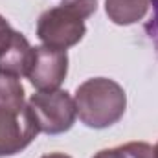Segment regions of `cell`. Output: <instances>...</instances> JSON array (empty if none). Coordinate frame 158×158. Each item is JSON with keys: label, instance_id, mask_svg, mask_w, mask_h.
Instances as JSON below:
<instances>
[{"label": "cell", "instance_id": "obj_1", "mask_svg": "<svg viewBox=\"0 0 158 158\" xmlns=\"http://www.w3.org/2000/svg\"><path fill=\"white\" fill-rule=\"evenodd\" d=\"M20 79L0 72V156L24 151L39 134Z\"/></svg>", "mask_w": 158, "mask_h": 158}, {"label": "cell", "instance_id": "obj_5", "mask_svg": "<svg viewBox=\"0 0 158 158\" xmlns=\"http://www.w3.org/2000/svg\"><path fill=\"white\" fill-rule=\"evenodd\" d=\"M68 74V53L66 50H57L50 46H35V55L31 68L26 77L30 83L40 90H57Z\"/></svg>", "mask_w": 158, "mask_h": 158}, {"label": "cell", "instance_id": "obj_10", "mask_svg": "<svg viewBox=\"0 0 158 158\" xmlns=\"http://www.w3.org/2000/svg\"><path fill=\"white\" fill-rule=\"evenodd\" d=\"M92 158H129V156L125 155V151L119 145V147H112V149H101Z\"/></svg>", "mask_w": 158, "mask_h": 158}, {"label": "cell", "instance_id": "obj_9", "mask_svg": "<svg viewBox=\"0 0 158 158\" xmlns=\"http://www.w3.org/2000/svg\"><path fill=\"white\" fill-rule=\"evenodd\" d=\"M151 6H153V17L145 24V31H147L149 39L153 40V44L156 48V53H158V0H151Z\"/></svg>", "mask_w": 158, "mask_h": 158}, {"label": "cell", "instance_id": "obj_6", "mask_svg": "<svg viewBox=\"0 0 158 158\" xmlns=\"http://www.w3.org/2000/svg\"><path fill=\"white\" fill-rule=\"evenodd\" d=\"M149 6L151 0H105V13L114 24L131 26L147 15Z\"/></svg>", "mask_w": 158, "mask_h": 158}, {"label": "cell", "instance_id": "obj_11", "mask_svg": "<svg viewBox=\"0 0 158 158\" xmlns=\"http://www.w3.org/2000/svg\"><path fill=\"white\" fill-rule=\"evenodd\" d=\"M40 158H72L70 155H64V153H48V155H44V156Z\"/></svg>", "mask_w": 158, "mask_h": 158}, {"label": "cell", "instance_id": "obj_4", "mask_svg": "<svg viewBox=\"0 0 158 158\" xmlns=\"http://www.w3.org/2000/svg\"><path fill=\"white\" fill-rule=\"evenodd\" d=\"M28 105L33 112L39 131L50 136L70 131L77 118L74 98L61 88L48 90V92L39 90L37 94H31Z\"/></svg>", "mask_w": 158, "mask_h": 158}, {"label": "cell", "instance_id": "obj_12", "mask_svg": "<svg viewBox=\"0 0 158 158\" xmlns=\"http://www.w3.org/2000/svg\"><path fill=\"white\" fill-rule=\"evenodd\" d=\"M155 153H156V158H158V143L155 145Z\"/></svg>", "mask_w": 158, "mask_h": 158}, {"label": "cell", "instance_id": "obj_3", "mask_svg": "<svg viewBox=\"0 0 158 158\" xmlns=\"http://www.w3.org/2000/svg\"><path fill=\"white\" fill-rule=\"evenodd\" d=\"M98 9V0H63L59 6L40 13L37 37L44 46L68 50L86 35L85 20Z\"/></svg>", "mask_w": 158, "mask_h": 158}, {"label": "cell", "instance_id": "obj_7", "mask_svg": "<svg viewBox=\"0 0 158 158\" xmlns=\"http://www.w3.org/2000/svg\"><path fill=\"white\" fill-rule=\"evenodd\" d=\"M121 149L125 151V155L129 158H156L155 147L145 142H129L121 145Z\"/></svg>", "mask_w": 158, "mask_h": 158}, {"label": "cell", "instance_id": "obj_2", "mask_svg": "<svg viewBox=\"0 0 158 158\" xmlns=\"http://www.w3.org/2000/svg\"><path fill=\"white\" fill-rule=\"evenodd\" d=\"M76 110L90 129H107L123 118L127 109V94L123 86L109 77H92L76 90Z\"/></svg>", "mask_w": 158, "mask_h": 158}, {"label": "cell", "instance_id": "obj_8", "mask_svg": "<svg viewBox=\"0 0 158 158\" xmlns=\"http://www.w3.org/2000/svg\"><path fill=\"white\" fill-rule=\"evenodd\" d=\"M15 30L9 26V22L0 15V57L6 53V50L11 46V42L15 39Z\"/></svg>", "mask_w": 158, "mask_h": 158}]
</instances>
